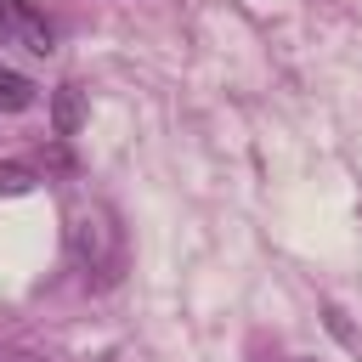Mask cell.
<instances>
[{
  "instance_id": "cell-2",
  "label": "cell",
  "mask_w": 362,
  "mask_h": 362,
  "mask_svg": "<svg viewBox=\"0 0 362 362\" xmlns=\"http://www.w3.org/2000/svg\"><path fill=\"white\" fill-rule=\"evenodd\" d=\"M34 107V79H23L17 68H0V113H23Z\"/></svg>"
},
{
  "instance_id": "cell-1",
  "label": "cell",
  "mask_w": 362,
  "mask_h": 362,
  "mask_svg": "<svg viewBox=\"0 0 362 362\" xmlns=\"http://www.w3.org/2000/svg\"><path fill=\"white\" fill-rule=\"evenodd\" d=\"M6 40H23L28 51L45 57V51L57 45V28H51L28 0H0V45H6Z\"/></svg>"
},
{
  "instance_id": "cell-3",
  "label": "cell",
  "mask_w": 362,
  "mask_h": 362,
  "mask_svg": "<svg viewBox=\"0 0 362 362\" xmlns=\"http://www.w3.org/2000/svg\"><path fill=\"white\" fill-rule=\"evenodd\" d=\"M79 113H85L79 85H62V90H57V130H62V136H74V130H79Z\"/></svg>"
},
{
  "instance_id": "cell-4",
  "label": "cell",
  "mask_w": 362,
  "mask_h": 362,
  "mask_svg": "<svg viewBox=\"0 0 362 362\" xmlns=\"http://www.w3.org/2000/svg\"><path fill=\"white\" fill-rule=\"evenodd\" d=\"M0 192H6V198H17V192H34V175H28L23 164H0Z\"/></svg>"
}]
</instances>
